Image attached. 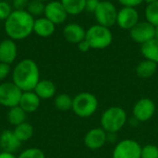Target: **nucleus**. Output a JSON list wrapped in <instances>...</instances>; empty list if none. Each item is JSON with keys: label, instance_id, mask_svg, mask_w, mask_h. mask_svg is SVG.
<instances>
[{"label": "nucleus", "instance_id": "obj_1", "mask_svg": "<svg viewBox=\"0 0 158 158\" xmlns=\"http://www.w3.org/2000/svg\"><path fill=\"white\" fill-rule=\"evenodd\" d=\"M34 19L26 9H14L5 20V31L14 41L24 40L33 32Z\"/></svg>", "mask_w": 158, "mask_h": 158}, {"label": "nucleus", "instance_id": "obj_2", "mask_svg": "<svg viewBox=\"0 0 158 158\" xmlns=\"http://www.w3.org/2000/svg\"><path fill=\"white\" fill-rule=\"evenodd\" d=\"M40 81V70L36 62L25 58L16 64L12 70V81L22 91H33Z\"/></svg>", "mask_w": 158, "mask_h": 158}, {"label": "nucleus", "instance_id": "obj_3", "mask_svg": "<svg viewBox=\"0 0 158 158\" xmlns=\"http://www.w3.org/2000/svg\"><path fill=\"white\" fill-rule=\"evenodd\" d=\"M127 113L120 106H110L101 116V128L107 133H117L127 122Z\"/></svg>", "mask_w": 158, "mask_h": 158}, {"label": "nucleus", "instance_id": "obj_4", "mask_svg": "<svg viewBox=\"0 0 158 158\" xmlns=\"http://www.w3.org/2000/svg\"><path fill=\"white\" fill-rule=\"evenodd\" d=\"M98 99L88 92H82L73 97L72 110L80 118H89L93 116L98 108Z\"/></svg>", "mask_w": 158, "mask_h": 158}, {"label": "nucleus", "instance_id": "obj_5", "mask_svg": "<svg viewBox=\"0 0 158 158\" xmlns=\"http://www.w3.org/2000/svg\"><path fill=\"white\" fill-rule=\"evenodd\" d=\"M85 40L93 49H105L112 44L113 34L110 28L95 24L86 31Z\"/></svg>", "mask_w": 158, "mask_h": 158}, {"label": "nucleus", "instance_id": "obj_6", "mask_svg": "<svg viewBox=\"0 0 158 158\" xmlns=\"http://www.w3.org/2000/svg\"><path fill=\"white\" fill-rule=\"evenodd\" d=\"M118 9L115 5L110 1H100L97 8L95 9L94 17L97 24L110 28L117 24Z\"/></svg>", "mask_w": 158, "mask_h": 158}, {"label": "nucleus", "instance_id": "obj_7", "mask_svg": "<svg viewBox=\"0 0 158 158\" xmlns=\"http://www.w3.org/2000/svg\"><path fill=\"white\" fill-rule=\"evenodd\" d=\"M22 93L13 81L0 83V105L7 108L19 106Z\"/></svg>", "mask_w": 158, "mask_h": 158}, {"label": "nucleus", "instance_id": "obj_8", "mask_svg": "<svg viewBox=\"0 0 158 158\" xmlns=\"http://www.w3.org/2000/svg\"><path fill=\"white\" fill-rule=\"evenodd\" d=\"M141 153L142 146L138 142L125 139L117 143L112 153V158H141Z\"/></svg>", "mask_w": 158, "mask_h": 158}, {"label": "nucleus", "instance_id": "obj_9", "mask_svg": "<svg viewBox=\"0 0 158 158\" xmlns=\"http://www.w3.org/2000/svg\"><path fill=\"white\" fill-rule=\"evenodd\" d=\"M156 113V104L147 97L138 100L132 108V115L139 122H146L150 120Z\"/></svg>", "mask_w": 158, "mask_h": 158}, {"label": "nucleus", "instance_id": "obj_10", "mask_svg": "<svg viewBox=\"0 0 158 158\" xmlns=\"http://www.w3.org/2000/svg\"><path fill=\"white\" fill-rule=\"evenodd\" d=\"M155 31L156 27L148 21H139L130 30V36L135 43L143 44L155 38Z\"/></svg>", "mask_w": 158, "mask_h": 158}, {"label": "nucleus", "instance_id": "obj_11", "mask_svg": "<svg viewBox=\"0 0 158 158\" xmlns=\"http://www.w3.org/2000/svg\"><path fill=\"white\" fill-rule=\"evenodd\" d=\"M140 21V15L136 7L122 6L118 11L117 24L122 30H131Z\"/></svg>", "mask_w": 158, "mask_h": 158}, {"label": "nucleus", "instance_id": "obj_12", "mask_svg": "<svg viewBox=\"0 0 158 158\" xmlns=\"http://www.w3.org/2000/svg\"><path fill=\"white\" fill-rule=\"evenodd\" d=\"M44 16L51 20L54 24L58 25L66 21L69 14L60 1L53 0L45 4Z\"/></svg>", "mask_w": 158, "mask_h": 158}, {"label": "nucleus", "instance_id": "obj_13", "mask_svg": "<svg viewBox=\"0 0 158 158\" xmlns=\"http://www.w3.org/2000/svg\"><path fill=\"white\" fill-rule=\"evenodd\" d=\"M84 144L90 150H98L107 142V132L102 128H94L84 136Z\"/></svg>", "mask_w": 158, "mask_h": 158}, {"label": "nucleus", "instance_id": "obj_14", "mask_svg": "<svg viewBox=\"0 0 158 158\" xmlns=\"http://www.w3.org/2000/svg\"><path fill=\"white\" fill-rule=\"evenodd\" d=\"M18 47L14 40L10 38L0 42V62L11 65L17 58Z\"/></svg>", "mask_w": 158, "mask_h": 158}, {"label": "nucleus", "instance_id": "obj_15", "mask_svg": "<svg viewBox=\"0 0 158 158\" xmlns=\"http://www.w3.org/2000/svg\"><path fill=\"white\" fill-rule=\"evenodd\" d=\"M63 36L69 43L78 44L85 39L86 31L80 24L69 23L63 29Z\"/></svg>", "mask_w": 158, "mask_h": 158}, {"label": "nucleus", "instance_id": "obj_16", "mask_svg": "<svg viewBox=\"0 0 158 158\" xmlns=\"http://www.w3.org/2000/svg\"><path fill=\"white\" fill-rule=\"evenodd\" d=\"M21 146V142L15 136L13 131L6 130L0 134V148L3 152L12 153L17 152Z\"/></svg>", "mask_w": 158, "mask_h": 158}, {"label": "nucleus", "instance_id": "obj_17", "mask_svg": "<svg viewBox=\"0 0 158 158\" xmlns=\"http://www.w3.org/2000/svg\"><path fill=\"white\" fill-rule=\"evenodd\" d=\"M56 31V24L51 20L44 17H39L34 19L33 24V32L36 33L39 37L48 38L54 34Z\"/></svg>", "mask_w": 158, "mask_h": 158}, {"label": "nucleus", "instance_id": "obj_18", "mask_svg": "<svg viewBox=\"0 0 158 158\" xmlns=\"http://www.w3.org/2000/svg\"><path fill=\"white\" fill-rule=\"evenodd\" d=\"M40 101L41 99L39 96L33 92H23L21 98L19 100V106L28 114V113H33L35 112L39 106H40Z\"/></svg>", "mask_w": 158, "mask_h": 158}, {"label": "nucleus", "instance_id": "obj_19", "mask_svg": "<svg viewBox=\"0 0 158 158\" xmlns=\"http://www.w3.org/2000/svg\"><path fill=\"white\" fill-rule=\"evenodd\" d=\"M33 92L39 96L40 99L47 100L55 96L56 87L55 83L49 80H40L33 89Z\"/></svg>", "mask_w": 158, "mask_h": 158}, {"label": "nucleus", "instance_id": "obj_20", "mask_svg": "<svg viewBox=\"0 0 158 158\" xmlns=\"http://www.w3.org/2000/svg\"><path fill=\"white\" fill-rule=\"evenodd\" d=\"M141 53L145 59L158 64V40L154 38L143 44L141 46Z\"/></svg>", "mask_w": 158, "mask_h": 158}, {"label": "nucleus", "instance_id": "obj_21", "mask_svg": "<svg viewBox=\"0 0 158 158\" xmlns=\"http://www.w3.org/2000/svg\"><path fill=\"white\" fill-rule=\"evenodd\" d=\"M157 70V63L144 59L141 61L136 67V74L142 79L151 78Z\"/></svg>", "mask_w": 158, "mask_h": 158}, {"label": "nucleus", "instance_id": "obj_22", "mask_svg": "<svg viewBox=\"0 0 158 158\" xmlns=\"http://www.w3.org/2000/svg\"><path fill=\"white\" fill-rule=\"evenodd\" d=\"M69 15L77 16L85 10L86 0H60Z\"/></svg>", "mask_w": 158, "mask_h": 158}, {"label": "nucleus", "instance_id": "obj_23", "mask_svg": "<svg viewBox=\"0 0 158 158\" xmlns=\"http://www.w3.org/2000/svg\"><path fill=\"white\" fill-rule=\"evenodd\" d=\"M13 132L15 136L18 138L19 142H26L30 140L32 135H33V127L28 123V122H23L19 125H17L14 127Z\"/></svg>", "mask_w": 158, "mask_h": 158}, {"label": "nucleus", "instance_id": "obj_24", "mask_svg": "<svg viewBox=\"0 0 158 158\" xmlns=\"http://www.w3.org/2000/svg\"><path fill=\"white\" fill-rule=\"evenodd\" d=\"M26 117H27V113L19 106L9 108L7 112V120L14 127L25 122Z\"/></svg>", "mask_w": 158, "mask_h": 158}, {"label": "nucleus", "instance_id": "obj_25", "mask_svg": "<svg viewBox=\"0 0 158 158\" xmlns=\"http://www.w3.org/2000/svg\"><path fill=\"white\" fill-rule=\"evenodd\" d=\"M73 98L68 94H60L56 96L54 104L55 106L61 111H67L72 108Z\"/></svg>", "mask_w": 158, "mask_h": 158}, {"label": "nucleus", "instance_id": "obj_26", "mask_svg": "<svg viewBox=\"0 0 158 158\" xmlns=\"http://www.w3.org/2000/svg\"><path fill=\"white\" fill-rule=\"evenodd\" d=\"M145 20L154 25L158 26V1L147 4L144 10Z\"/></svg>", "mask_w": 158, "mask_h": 158}, {"label": "nucleus", "instance_id": "obj_27", "mask_svg": "<svg viewBox=\"0 0 158 158\" xmlns=\"http://www.w3.org/2000/svg\"><path fill=\"white\" fill-rule=\"evenodd\" d=\"M44 7H45V5L44 2H41V1H38V0H30L27 7H26V10L33 17H41L42 15H44Z\"/></svg>", "mask_w": 158, "mask_h": 158}, {"label": "nucleus", "instance_id": "obj_28", "mask_svg": "<svg viewBox=\"0 0 158 158\" xmlns=\"http://www.w3.org/2000/svg\"><path fill=\"white\" fill-rule=\"evenodd\" d=\"M17 158H45V156L41 149L31 147L23 150Z\"/></svg>", "mask_w": 158, "mask_h": 158}, {"label": "nucleus", "instance_id": "obj_29", "mask_svg": "<svg viewBox=\"0 0 158 158\" xmlns=\"http://www.w3.org/2000/svg\"><path fill=\"white\" fill-rule=\"evenodd\" d=\"M141 158H158V146L155 144L142 146Z\"/></svg>", "mask_w": 158, "mask_h": 158}, {"label": "nucleus", "instance_id": "obj_30", "mask_svg": "<svg viewBox=\"0 0 158 158\" xmlns=\"http://www.w3.org/2000/svg\"><path fill=\"white\" fill-rule=\"evenodd\" d=\"M12 6L8 2L5 0H0V20L5 21L12 13Z\"/></svg>", "mask_w": 158, "mask_h": 158}, {"label": "nucleus", "instance_id": "obj_31", "mask_svg": "<svg viewBox=\"0 0 158 158\" xmlns=\"http://www.w3.org/2000/svg\"><path fill=\"white\" fill-rule=\"evenodd\" d=\"M10 65L0 62V81H4L10 73Z\"/></svg>", "mask_w": 158, "mask_h": 158}, {"label": "nucleus", "instance_id": "obj_32", "mask_svg": "<svg viewBox=\"0 0 158 158\" xmlns=\"http://www.w3.org/2000/svg\"><path fill=\"white\" fill-rule=\"evenodd\" d=\"M118 2L122 6L128 7H136L143 3V0H118Z\"/></svg>", "mask_w": 158, "mask_h": 158}, {"label": "nucleus", "instance_id": "obj_33", "mask_svg": "<svg viewBox=\"0 0 158 158\" xmlns=\"http://www.w3.org/2000/svg\"><path fill=\"white\" fill-rule=\"evenodd\" d=\"M30 0H12V6L14 9L20 10V9H26Z\"/></svg>", "mask_w": 158, "mask_h": 158}, {"label": "nucleus", "instance_id": "obj_34", "mask_svg": "<svg viewBox=\"0 0 158 158\" xmlns=\"http://www.w3.org/2000/svg\"><path fill=\"white\" fill-rule=\"evenodd\" d=\"M99 3H100V0H86L85 10L94 13L95 11V9L97 8Z\"/></svg>", "mask_w": 158, "mask_h": 158}, {"label": "nucleus", "instance_id": "obj_35", "mask_svg": "<svg viewBox=\"0 0 158 158\" xmlns=\"http://www.w3.org/2000/svg\"><path fill=\"white\" fill-rule=\"evenodd\" d=\"M78 48H79V50H80L81 52L85 53V52H88V51L91 49V46H90L89 43L84 39V40H82L81 42H80V43L78 44Z\"/></svg>", "mask_w": 158, "mask_h": 158}, {"label": "nucleus", "instance_id": "obj_36", "mask_svg": "<svg viewBox=\"0 0 158 158\" xmlns=\"http://www.w3.org/2000/svg\"><path fill=\"white\" fill-rule=\"evenodd\" d=\"M0 158H17L14 154L12 153H7V152H0Z\"/></svg>", "mask_w": 158, "mask_h": 158}, {"label": "nucleus", "instance_id": "obj_37", "mask_svg": "<svg viewBox=\"0 0 158 158\" xmlns=\"http://www.w3.org/2000/svg\"><path fill=\"white\" fill-rule=\"evenodd\" d=\"M155 39L158 40V26L156 27V31H155Z\"/></svg>", "mask_w": 158, "mask_h": 158}, {"label": "nucleus", "instance_id": "obj_38", "mask_svg": "<svg viewBox=\"0 0 158 158\" xmlns=\"http://www.w3.org/2000/svg\"><path fill=\"white\" fill-rule=\"evenodd\" d=\"M156 1H158V0H143V2H145L147 4H150V3H153V2H156Z\"/></svg>", "mask_w": 158, "mask_h": 158}, {"label": "nucleus", "instance_id": "obj_39", "mask_svg": "<svg viewBox=\"0 0 158 158\" xmlns=\"http://www.w3.org/2000/svg\"><path fill=\"white\" fill-rule=\"evenodd\" d=\"M38 1H41V2H44H44H49L50 0H38Z\"/></svg>", "mask_w": 158, "mask_h": 158}]
</instances>
